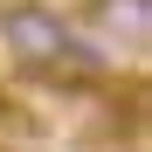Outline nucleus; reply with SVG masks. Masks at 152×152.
I'll use <instances>...</instances> for the list:
<instances>
[{
    "label": "nucleus",
    "instance_id": "f03ea898",
    "mask_svg": "<svg viewBox=\"0 0 152 152\" xmlns=\"http://www.w3.org/2000/svg\"><path fill=\"white\" fill-rule=\"evenodd\" d=\"M97 28L132 42V48H145L152 42V0H97Z\"/></svg>",
    "mask_w": 152,
    "mask_h": 152
},
{
    "label": "nucleus",
    "instance_id": "f257e3e1",
    "mask_svg": "<svg viewBox=\"0 0 152 152\" xmlns=\"http://www.w3.org/2000/svg\"><path fill=\"white\" fill-rule=\"evenodd\" d=\"M76 28L48 7V0H7L0 7V56L28 76H62V56H69Z\"/></svg>",
    "mask_w": 152,
    "mask_h": 152
}]
</instances>
